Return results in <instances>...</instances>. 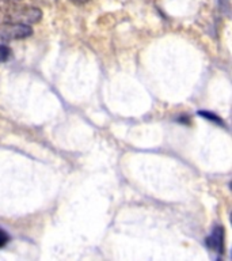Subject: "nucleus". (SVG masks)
I'll return each instance as SVG.
<instances>
[{
  "instance_id": "obj_1",
  "label": "nucleus",
  "mask_w": 232,
  "mask_h": 261,
  "mask_svg": "<svg viewBox=\"0 0 232 261\" xmlns=\"http://www.w3.org/2000/svg\"><path fill=\"white\" fill-rule=\"evenodd\" d=\"M42 19V11L32 4L10 3L0 6V24L20 23L32 24L38 23Z\"/></svg>"
},
{
  "instance_id": "obj_2",
  "label": "nucleus",
  "mask_w": 232,
  "mask_h": 261,
  "mask_svg": "<svg viewBox=\"0 0 232 261\" xmlns=\"http://www.w3.org/2000/svg\"><path fill=\"white\" fill-rule=\"evenodd\" d=\"M33 34V28L28 24L20 23H7L0 24V37L7 44L10 41L23 40Z\"/></svg>"
},
{
  "instance_id": "obj_3",
  "label": "nucleus",
  "mask_w": 232,
  "mask_h": 261,
  "mask_svg": "<svg viewBox=\"0 0 232 261\" xmlns=\"http://www.w3.org/2000/svg\"><path fill=\"white\" fill-rule=\"evenodd\" d=\"M208 246L216 252L221 253L224 249V227L223 226H216L213 231L208 237Z\"/></svg>"
},
{
  "instance_id": "obj_4",
  "label": "nucleus",
  "mask_w": 232,
  "mask_h": 261,
  "mask_svg": "<svg viewBox=\"0 0 232 261\" xmlns=\"http://www.w3.org/2000/svg\"><path fill=\"white\" fill-rule=\"evenodd\" d=\"M198 116H202V117H205L207 120H209V121H213V122H216V124H220V125H223V121H221V118H220L219 116H216V114L211 113V112H205V110H201V112H198Z\"/></svg>"
},
{
  "instance_id": "obj_5",
  "label": "nucleus",
  "mask_w": 232,
  "mask_h": 261,
  "mask_svg": "<svg viewBox=\"0 0 232 261\" xmlns=\"http://www.w3.org/2000/svg\"><path fill=\"white\" fill-rule=\"evenodd\" d=\"M10 57H11V49L8 48L7 45H0V63L7 61Z\"/></svg>"
},
{
  "instance_id": "obj_6",
  "label": "nucleus",
  "mask_w": 232,
  "mask_h": 261,
  "mask_svg": "<svg viewBox=\"0 0 232 261\" xmlns=\"http://www.w3.org/2000/svg\"><path fill=\"white\" fill-rule=\"evenodd\" d=\"M8 241H10V236H8L7 232L4 231L0 228V248H3L6 245L8 244Z\"/></svg>"
},
{
  "instance_id": "obj_7",
  "label": "nucleus",
  "mask_w": 232,
  "mask_h": 261,
  "mask_svg": "<svg viewBox=\"0 0 232 261\" xmlns=\"http://www.w3.org/2000/svg\"><path fill=\"white\" fill-rule=\"evenodd\" d=\"M71 3L73 4H76V6H81V4H85V3H89L90 0H69Z\"/></svg>"
},
{
  "instance_id": "obj_8",
  "label": "nucleus",
  "mask_w": 232,
  "mask_h": 261,
  "mask_svg": "<svg viewBox=\"0 0 232 261\" xmlns=\"http://www.w3.org/2000/svg\"><path fill=\"white\" fill-rule=\"evenodd\" d=\"M10 3H24V2H34V0H7Z\"/></svg>"
}]
</instances>
